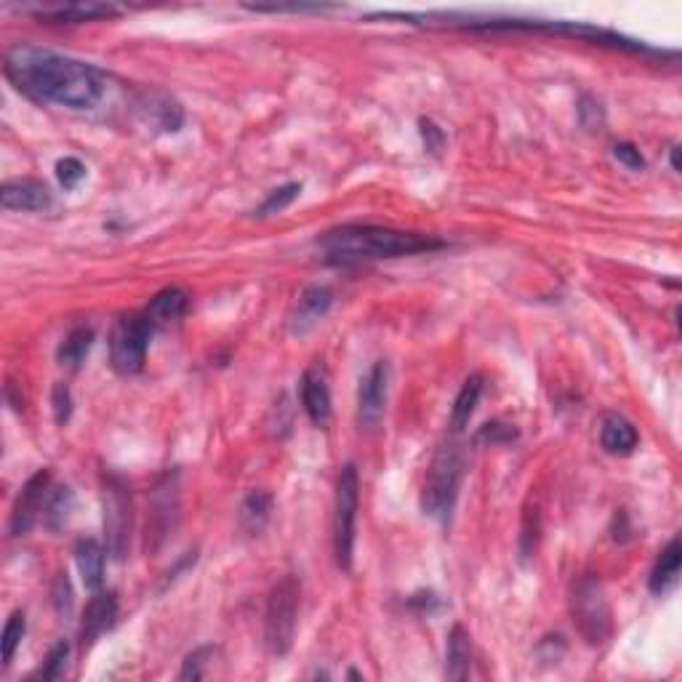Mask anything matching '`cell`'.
Returning <instances> with one entry per match:
<instances>
[{
  "label": "cell",
  "mask_w": 682,
  "mask_h": 682,
  "mask_svg": "<svg viewBox=\"0 0 682 682\" xmlns=\"http://www.w3.org/2000/svg\"><path fill=\"white\" fill-rule=\"evenodd\" d=\"M56 179L64 190H75L86 179V166L78 158H62L56 163Z\"/></svg>",
  "instance_id": "34"
},
{
  "label": "cell",
  "mask_w": 682,
  "mask_h": 682,
  "mask_svg": "<svg viewBox=\"0 0 682 682\" xmlns=\"http://www.w3.org/2000/svg\"><path fill=\"white\" fill-rule=\"evenodd\" d=\"M142 112L144 120L150 126L166 131V134H176L184 123V110L179 107V102H174L171 96L163 94H150L142 102Z\"/></svg>",
  "instance_id": "21"
},
{
  "label": "cell",
  "mask_w": 682,
  "mask_h": 682,
  "mask_svg": "<svg viewBox=\"0 0 682 682\" xmlns=\"http://www.w3.org/2000/svg\"><path fill=\"white\" fill-rule=\"evenodd\" d=\"M600 443L611 456H629L640 443V435H637L632 421L619 416V413H608L603 419V427H600Z\"/></svg>",
  "instance_id": "16"
},
{
  "label": "cell",
  "mask_w": 682,
  "mask_h": 682,
  "mask_svg": "<svg viewBox=\"0 0 682 682\" xmlns=\"http://www.w3.org/2000/svg\"><path fill=\"white\" fill-rule=\"evenodd\" d=\"M421 136H424V144H427V150L432 152V155H440V150L445 147V134L440 131V128L432 123V120H421Z\"/></svg>",
  "instance_id": "37"
},
{
  "label": "cell",
  "mask_w": 682,
  "mask_h": 682,
  "mask_svg": "<svg viewBox=\"0 0 682 682\" xmlns=\"http://www.w3.org/2000/svg\"><path fill=\"white\" fill-rule=\"evenodd\" d=\"M6 78L35 102L67 110H94L104 96L102 75L91 64L27 43L6 51Z\"/></svg>",
  "instance_id": "1"
},
{
  "label": "cell",
  "mask_w": 682,
  "mask_h": 682,
  "mask_svg": "<svg viewBox=\"0 0 682 682\" xmlns=\"http://www.w3.org/2000/svg\"><path fill=\"white\" fill-rule=\"evenodd\" d=\"M51 597H54V605L59 616H70L72 613V584L67 573H56L54 589H51Z\"/></svg>",
  "instance_id": "35"
},
{
  "label": "cell",
  "mask_w": 682,
  "mask_h": 682,
  "mask_svg": "<svg viewBox=\"0 0 682 682\" xmlns=\"http://www.w3.org/2000/svg\"><path fill=\"white\" fill-rule=\"evenodd\" d=\"M51 200V190L38 179H11L0 187V206L6 211H46Z\"/></svg>",
  "instance_id": "15"
},
{
  "label": "cell",
  "mask_w": 682,
  "mask_h": 682,
  "mask_svg": "<svg viewBox=\"0 0 682 682\" xmlns=\"http://www.w3.org/2000/svg\"><path fill=\"white\" fill-rule=\"evenodd\" d=\"M104 536L107 552L115 560H123L131 544V496L126 483H120L118 477L104 480Z\"/></svg>",
  "instance_id": "8"
},
{
  "label": "cell",
  "mask_w": 682,
  "mask_h": 682,
  "mask_svg": "<svg viewBox=\"0 0 682 682\" xmlns=\"http://www.w3.org/2000/svg\"><path fill=\"white\" fill-rule=\"evenodd\" d=\"M349 680H363V675H360V672H355V669H352V672H349Z\"/></svg>",
  "instance_id": "40"
},
{
  "label": "cell",
  "mask_w": 682,
  "mask_h": 682,
  "mask_svg": "<svg viewBox=\"0 0 682 682\" xmlns=\"http://www.w3.org/2000/svg\"><path fill=\"white\" fill-rule=\"evenodd\" d=\"M302 195V184L299 182H288L283 184V187H278V190H272L267 198L262 200V206L256 208V216H272V214H280V211H286L291 203H294L296 198Z\"/></svg>",
  "instance_id": "28"
},
{
  "label": "cell",
  "mask_w": 682,
  "mask_h": 682,
  "mask_svg": "<svg viewBox=\"0 0 682 682\" xmlns=\"http://www.w3.org/2000/svg\"><path fill=\"white\" fill-rule=\"evenodd\" d=\"M118 619V595L115 592H94L91 603L83 611L80 621V645H94L104 632H110Z\"/></svg>",
  "instance_id": "12"
},
{
  "label": "cell",
  "mask_w": 682,
  "mask_h": 682,
  "mask_svg": "<svg viewBox=\"0 0 682 682\" xmlns=\"http://www.w3.org/2000/svg\"><path fill=\"white\" fill-rule=\"evenodd\" d=\"M461 477H464V451L456 440H445L435 451L427 469V480L421 491L424 515L440 520V523L451 517L456 499H459Z\"/></svg>",
  "instance_id": "3"
},
{
  "label": "cell",
  "mask_w": 682,
  "mask_h": 682,
  "mask_svg": "<svg viewBox=\"0 0 682 682\" xmlns=\"http://www.w3.org/2000/svg\"><path fill=\"white\" fill-rule=\"evenodd\" d=\"M51 408H54V421L59 427L72 419V392L64 381H56L51 389Z\"/></svg>",
  "instance_id": "33"
},
{
  "label": "cell",
  "mask_w": 682,
  "mask_h": 682,
  "mask_svg": "<svg viewBox=\"0 0 682 682\" xmlns=\"http://www.w3.org/2000/svg\"><path fill=\"white\" fill-rule=\"evenodd\" d=\"M299 392H302L304 413L310 416L312 424H315V427H326L328 421H331V387H328V379L326 373H323V368L310 365V368L302 373Z\"/></svg>",
  "instance_id": "13"
},
{
  "label": "cell",
  "mask_w": 682,
  "mask_h": 682,
  "mask_svg": "<svg viewBox=\"0 0 682 682\" xmlns=\"http://www.w3.org/2000/svg\"><path fill=\"white\" fill-rule=\"evenodd\" d=\"M411 608H416L419 613L429 616V613H435L437 608H440V597H437L435 592H419V595L411 597Z\"/></svg>",
  "instance_id": "38"
},
{
  "label": "cell",
  "mask_w": 682,
  "mask_h": 682,
  "mask_svg": "<svg viewBox=\"0 0 682 682\" xmlns=\"http://www.w3.org/2000/svg\"><path fill=\"white\" fill-rule=\"evenodd\" d=\"M387 395L389 363L376 360L360 381V389H357V419L365 429L379 427V421L384 419V411H387Z\"/></svg>",
  "instance_id": "10"
},
{
  "label": "cell",
  "mask_w": 682,
  "mask_h": 682,
  "mask_svg": "<svg viewBox=\"0 0 682 682\" xmlns=\"http://www.w3.org/2000/svg\"><path fill=\"white\" fill-rule=\"evenodd\" d=\"M573 624L587 645H603L613 632L611 605L597 576H581L571 589Z\"/></svg>",
  "instance_id": "5"
},
{
  "label": "cell",
  "mask_w": 682,
  "mask_h": 682,
  "mask_svg": "<svg viewBox=\"0 0 682 682\" xmlns=\"http://www.w3.org/2000/svg\"><path fill=\"white\" fill-rule=\"evenodd\" d=\"M357 507H360V477L355 464H344L336 483L334 507V555L341 571H352L357 533Z\"/></svg>",
  "instance_id": "6"
},
{
  "label": "cell",
  "mask_w": 682,
  "mask_h": 682,
  "mask_svg": "<svg viewBox=\"0 0 682 682\" xmlns=\"http://www.w3.org/2000/svg\"><path fill=\"white\" fill-rule=\"evenodd\" d=\"M272 517V496L267 491H251L240 504V525L243 531L251 533V536H259V533L267 528Z\"/></svg>",
  "instance_id": "24"
},
{
  "label": "cell",
  "mask_w": 682,
  "mask_h": 682,
  "mask_svg": "<svg viewBox=\"0 0 682 682\" xmlns=\"http://www.w3.org/2000/svg\"><path fill=\"white\" fill-rule=\"evenodd\" d=\"M187 304H190V296L182 288H163L158 294L152 296L150 304H147V318L155 323V326H163V323H174L187 312Z\"/></svg>",
  "instance_id": "22"
},
{
  "label": "cell",
  "mask_w": 682,
  "mask_h": 682,
  "mask_svg": "<svg viewBox=\"0 0 682 682\" xmlns=\"http://www.w3.org/2000/svg\"><path fill=\"white\" fill-rule=\"evenodd\" d=\"M91 344H94V328L88 326L72 328L70 334L64 336L62 344H59L56 357H59V363L67 365V368H78V365L86 360Z\"/></svg>",
  "instance_id": "26"
},
{
  "label": "cell",
  "mask_w": 682,
  "mask_h": 682,
  "mask_svg": "<svg viewBox=\"0 0 682 682\" xmlns=\"http://www.w3.org/2000/svg\"><path fill=\"white\" fill-rule=\"evenodd\" d=\"M24 632H27V619H24V611H14L8 616L6 627H3V640H0V648H3V667H8L14 661L16 651L24 640Z\"/></svg>",
  "instance_id": "27"
},
{
  "label": "cell",
  "mask_w": 682,
  "mask_h": 682,
  "mask_svg": "<svg viewBox=\"0 0 682 682\" xmlns=\"http://www.w3.org/2000/svg\"><path fill=\"white\" fill-rule=\"evenodd\" d=\"M152 334H155V323L147 318V312H134V315L120 318L110 336L112 368L123 376L142 371Z\"/></svg>",
  "instance_id": "7"
},
{
  "label": "cell",
  "mask_w": 682,
  "mask_h": 682,
  "mask_svg": "<svg viewBox=\"0 0 682 682\" xmlns=\"http://www.w3.org/2000/svg\"><path fill=\"white\" fill-rule=\"evenodd\" d=\"M176 520H179V475L166 472L152 488L150 523H147V549L150 552H155L168 539Z\"/></svg>",
  "instance_id": "9"
},
{
  "label": "cell",
  "mask_w": 682,
  "mask_h": 682,
  "mask_svg": "<svg viewBox=\"0 0 682 682\" xmlns=\"http://www.w3.org/2000/svg\"><path fill=\"white\" fill-rule=\"evenodd\" d=\"M669 163H672V171H677V174H680L682 171L680 168V147H677V144L672 147V150H669Z\"/></svg>",
  "instance_id": "39"
},
{
  "label": "cell",
  "mask_w": 682,
  "mask_h": 682,
  "mask_svg": "<svg viewBox=\"0 0 682 682\" xmlns=\"http://www.w3.org/2000/svg\"><path fill=\"white\" fill-rule=\"evenodd\" d=\"M613 158L619 160L621 166H627L629 171H645L643 152L637 150L632 142H619L613 147Z\"/></svg>",
  "instance_id": "36"
},
{
  "label": "cell",
  "mask_w": 682,
  "mask_h": 682,
  "mask_svg": "<svg viewBox=\"0 0 682 682\" xmlns=\"http://www.w3.org/2000/svg\"><path fill=\"white\" fill-rule=\"evenodd\" d=\"M48 485H51V472H48V469H38V472L24 483L22 493H19V499H16L14 504V512H11V533H14V536L30 533L32 525L38 523L40 512L46 507Z\"/></svg>",
  "instance_id": "11"
},
{
  "label": "cell",
  "mask_w": 682,
  "mask_h": 682,
  "mask_svg": "<svg viewBox=\"0 0 682 682\" xmlns=\"http://www.w3.org/2000/svg\"><path fill=\"white\" fill-rule=\"evenodd\" d=\"M72 509H75V493L70 485H59L54 491H48L46 507H43V523L48 531H62L70 520Z\"/></svg>",
  "instance_id": "25"
},
{
  "label": "cell",
  "mask_w": 682,
  "mask_h": 682,
  "mask_svg": "<svg viewBox=\"0 0 682 682\" xmlns=\"http://www.w3.org/2000/svg\"><path fill=\"white\" fill-rule=\"evenodd\" d=\"M216 648L214 645H200L192 653H187V659L182 664L179 680H203L206 677V667L214 661Z\"/></svg>",
  "instance_id": "29"
},
{
  "label": "cell",
  "mask_w": 682,
  "mask_h": 682,
  "mask_svg": "<svg viewBox=\"0 0 682 682\" xmlns=\"http://www.w3.org/2000/svg\"><path fill=\"white\" fill-rule=\"evenodd\" d=\"M299 605H302V581L294 573H288L272 587L267 600V616H264V640L272 656H286L294 645L296 621H299Z\"/></svg>",
  "instance_id": "4"
},
{
  "label": "cell",
  "mask_w": 682,
  "mask_h": 682,
  "mask_svg": "<svg viewBox=\"0 0 682 682\" xmlns=\"http://www.w3.org/2000/svg\"><path fill=\"white\" fill-rule=\"evenodd\" d=\"M680 565H682L680 539H672L667 547L661 549L659 560L653 565L651 579H648V587H651L653 595H667L669 589L675 587L677 579H680Z\"/></svg>",
  "instance_id": "20"
},
{
  "label": "cell",
  "mask_w": 682,
  "mask_h": 682,
  "mask_svg": "<svg viewBox=\"0 0 682 682\" xmlns=\"http://www.w3.org/2000/svg\"><path fill=\"white\" fill-rule=\"evenodd\" d=\"M469 667H472V637L461 624H456L445 645V677L456 682L467 680Z\"/></svg>",
  "instance_id": "19"
},
{
  "label": "cell",
  "mask_w": 682,
  "mask_h": 682,
  "mask_svg": "<svg viewBox=\"0 0 682 682\" xmlns=\"http://www.w3.org/2000/svg\"><path fill=\"white\" fill-rule=\"evenodd\" d=\"M480 395H483V376H469V379L461 384L456 400H453L451 408L453 432H464V429H467L469 419L475 416V408L477 403H480Z\"/></svg>",
  "instance_id": "23"
},
{
  "label": "cell",
  "mask_w": 682,
  "mask_h": 682,
  "mask_svg": "<svg viewBox=\"0 0 682 682\" xmlns=\"http://www.w3.org/2000/svg\"><path fill=\"white\" fill-rule=\"evenodd\" d=\"M443 240L419 232H400L389 227H373V224H347L339 230L326 232L318 240L323 259L336 267H355L363 262H379V259H397V256L429 254L443 248Z\"/></svg>",
  "instance_id": "2"
},
{
  "label": "cell",
  "mask_w": 682,
  "mask_h": 682,
  "mask_svg": "<svg viewBox=\"0 0 682 682\" xmlns=\"http://www.w3.org/2000/svg\"><path fill=\"white\" fill-rule=\"evenodd\" d=\"M520 432H517L515 424H507V421H488L483 427L477 429L475 443H485V445H507L515 443Z\"/></svg>",
  "instance_id": "31"
},
{
  "label": "cell",
  "mask_w": 682,
  "mask_h": 682,
  "mask_svg": "<svg viewBox=\"0 0 682 682\" xmlns=\"http://www.w3.org/2000/svg\"><path fill=\"white\" fill-rule=\"evenodd\" d=\"M331 304H334V294H331V288L328 286L304 288L302 296H299V302H296L294 312H291V318H288L291 334L302 336L307 334V331H312L320 320L326 318L328 310H331Z\"/></svg>",
  "instance_id": "14"
},
{
  "label": "cell",
  "mask_w": 682,
  "mask_h": 682,
  "mask_svg": "<svg viewBox=\"0 0 682 682\" xmlns=\"http://www.w3.org/2000/svg\"><path fill=\"white\" fill-rule=\"evenodd\" d=\"M579 120H581V126L587 128V131H603V126H605L603 104L597 102L595 96L584 94L579 99Z\"/></svg>",
  "instance_id": "32"
},
{
  "label": "cell",
  "mask_w": 682,
  "mask_h": 682,
  "mask_svg": "<svg viewBox=\"0 0 682 682\" xmlns=\"http://www.w3.org/2000/svg\"><path fill=\"white\" fill-rule=\"evenodd\" d=\"M75 563L83 576V584L91 592H99L104 584V565H107V549L96 539H80L75 547Z\"/></svg>",
  "instance_id": "18"
},
{
  "label": "cell",
  "mask_w": 682,
  "mask_h": 682,
  "mask_svg": "<svg viewBox=\"0 0 682 682\" xmlns=\"http://www.w3.org/2000/svg\"><path fill=\"white\" fill-rule=\"evenodd\" d=\"M67 659H70V643H56L54 648H51V653L46 656V661H43V667L32 675V680H59V677L64 675V669H67Z\"/></svg>",
  "instance_id": "30"
},
{
  "label": "cell",
  "mask_w": 682,
  "mask_h": 682,
  "mask_svg": "<svg viewBox=\"0 0 682 682\" xmlns=\"http://www.w3.org/2000/svg\"><path fill=\"white\" fill-rule=\"evenodd\" d=\"M120 8L110 6V3H70V6H56V8H40L38 16L46 22L56 24H80V22H96V19H110L118 16Z\"/></svg>",
  "instance_id": "17"
}]
</instances>
